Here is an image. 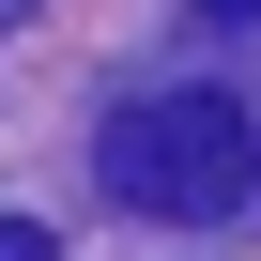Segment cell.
I'll use <instances>...</instances> for the list:
<instances>
[{
  "label": "cell",
  "mask_w": 261,
  "mask_h": 261,
  "mask_svg": "<svg viewBox=\"0 0 261 261\" xmlns=\"http://www.w3.org/2000/svg\"><path fill=\"white\" fill-rule=\"evenodd\" d=\"M92 185H108L123 215H154V230H215V215L261 200V123H246L230 92H200V77L123 92L108 139H92Z\"/></svg>",
  "instance_id": "obj_1"
},
{
  "label": "cell",
  "mask_w": 261,
  "mask_h": 261,
  "mask_svg": "<svg viewBox=\"0 0 261 261\" xmlns=\"http://www.w3.org/2000/svg\"><path fill=\"white\" fill-rule=\"evenodd\" d=\"M0 261H46V230H31V215H0Z\"/></svg>",
  "instance_id": "obj_2"
}]
</instances>
